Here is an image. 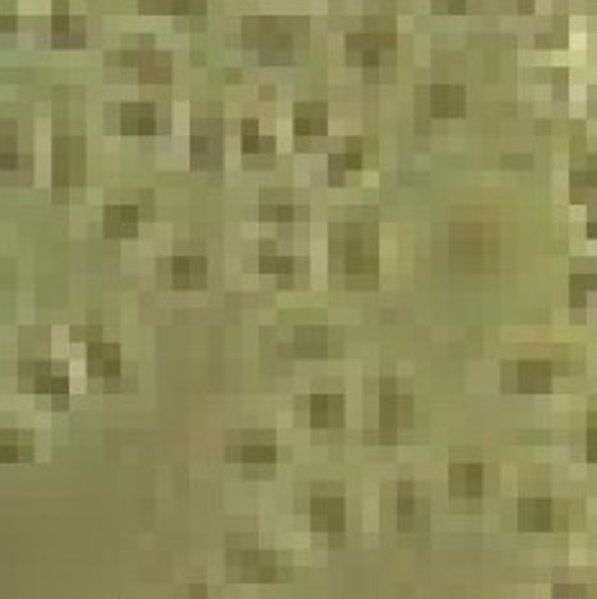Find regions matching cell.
<instances>
[{
	"label": "cell",
	"instance_id": "obj_1",
	"mask_svg": "<svg viewBox=\"0 0 597 599\" xmlns=\"http://www.w3.org/2000/svg\"><path fill=\"white\" fill-rule=\"evenodd\" d=\"M331 272L349 290H375L380 274L377 221L372 210H354L331 228Z\"/></svg>",
	"mask_w": 597,
	"mask_h": 599
},
{
	"label": "cell",
	"instance_id": "obj_2",
	"mask_svg": "<svg viewBox=\"0 0 597 599\" xmlns=\"http://www.w3.org/2000/svg\"><path fill=\"white\" fill-rule=\"evenodd\" d=\"M395 47L393 16H372L359 34L346 36V59L352 67H359L369 82H382L393 77Z\"/></svg>",
	"mask_w": 597,
	"mask_h": 599
},
{
	"label": "cell",
	"instance_id": "obj_3",
	"mask_svg": "<svg viewBox=\"0 0 597 599\" xmlns=\"http://www.w3.org/2000/svg\"><path fill=\"white\" fill-rule=\"evenodd\" d=\"M303 29L305 21L300 24V21H287V18L277 16H252L241 26V36H244V47L257 54L259 64L282 67V64H293L298 59L305 41V36L300 34Z\"/></svg>",
	"mask_w": 597,
	"mask_h": 599
},
{
	"label": "cell",
	"instance_id": "obj_4",
	"mask_svg": "<svg viewBox=\"0 0 597 599\" xmlns=\"http://www.w3.org/2000/svg\"><path fill=\"white\" fill-rule=\"evenodd\" d=\"M226 571L231 582H290L293 569L287 556L257 548L252 536H229Z\"/></svg>",
	"mask_w": 597,
	"mask_h": 599
},
{
	"label": "cell",
	"instance_id": "obj_5",
	"mask_svg": "<svg viewBox=\"0 0 597 599\" xmlns=\"http://www.w3.org/2000/svg\"><path fill=\"white\" fill-rule=\"evenodd\" d=\"M498 262V239L482 223H454L449 231V264L454 272H487Z\"/></svg>",
	"mask_w": 597,
	"mask_h": 599
},
{
	"label": "cell",
	"instance_id": "obj_6",
	"mask_svg": "<svg viewBox=\"0 0 597 599\" xmlns=\"http://www.w3.org/2000/svg\"><path fill=\"white\" fill-rule=\"evenodd\" d=\"M54 200L65 203L72 190L85 185V139L57 136L54 139Z\"/></svg>",
	"mask_w": 597,
	"mask_h": 599
},
{
	"label": "cell",
	"instance_id": "obj_7",
	"mask_svg": "<svg viewBox=\"0 0 597 599\" xmlns=\"http://www.w3.org/2000/svg\"><path fill=\"white\" fill-rule=\"evenodd\" d=\"M21 384L29 387L36 395H52L54 408H67V395H70V377H67L65 364L54 361H21L18 367Z\"/></svg>",
	"mask_w": 597,
	"mask_h": 599
},
{
	"label": "cell",
	"instance_id": "obj_8",
	"mask_svg": "<svg viewBox=\"0 0 597 599\" xmlns=\"http://www.w3.org/2000/svg\"><path fill=\"white\" fill-rule=\"evenodd\" d=\"M410 420H413V397L403 395L393 377H385L380 382V431H377L380 441L393 446L400 428L410 425Z\"/></svg>",
	"mask_w": 597,
	"mask_h": 599
},
{
	"label": "cell",
	"instance_id": "obj_9",
	"mask_svg": "<svg viewBox=\"0 0 597 599\" xmlns=\"http://www.w3.org/2000/svg\"><path fill=\"white\" fill-rule=\"evenodd\" d=\"M554 367L549 361L523 359L503 364V390L521 392V395H546L551 392Z\"/></svg>",
	"mask_w": 597,
	"mask_h": 599
},
{
	"label": "cell",
	"instance_id": "obj_10",
	"mask_svg": "<svg viewBox=\"0 0 597 599\" xmlns=\"http://www.w3.org/2000/svg\"><path fill=\"white\" fill-rule=\"evenodd\" d=\"M129 67L136 72L139 82L147 85H167L172 80V59L167 52L157 49H123L118 54H108V64Z\"/></svg>",
	"mask_w": 597,
	"mask_h": 599
},
{
	"label": "cell",
	"instance_id": "obj_11",
	"mask_svg": "<svg viewBox=\"0 0 597 599\" xmlns=\"http://www.w3.org/2000/svg\"><path fill=\"white\" fill-rule=\"evenodd\" d=\"M190 164L198 172H213L223 164V128L218 118L195 121L190 136Z\"/></svg>",
	"mask_w": 597,
	"mask_h": 599
},
{
	"label": "cell",
	"instance_id": "obj_12",
	"mask_svg": "<svg viewBox=\"0 0 597 599\" xmlns=\"http://www.w3.org/2000/svg\"><path fill=\"white\" fill-rule=\"evenodd\" d=\"M311 528L316 533H326L331 538L344 536L346 528V502L339 495H316L311 500Z\"/></svg>",
	"mask_w": 597,
	"mask_h": 599
},
{
	"label": "cell",
	"instance_id": "obj_13",
	"mask_svg": "<svg viewBox=\"0 0 597 599\" xmlns=\"http://www.w3.org/2000/svg\"><path fill=\"white\" fill-rule=\"evenodd\" d=\"M167 264L170 285L175 290H205L208 285V259L205 256H172Z\"/></svg>",
	"mask_w": 597,
	"mask_h": 599
},
{
	"label": "cell",
	"instance_id": "obj_14",
	"mask_svg": "<svg viewBox=\"0 0 597 599\" xmlns=\"http://www.w3.org/2000/svg\"><path fill=\"white\" fill-rule=\"evenodd\" d=\"M518 528L523 533H549L557 528V507L546 497H523L518 502Z\"/></svg>",
	"mask_w": 597,
	"mask_h": 599
},
{
	"label": "cell",
	"instance_id": "obj_15",
	"mask_svg": "<svg viewBox=\"0 0 597 599\" xmlns=\"http://www.w3.org/2000/svg\"><path fill=\"white\" fill-rule=\"evenodd\" d=\"M428 116L439 121L467 116V93L462 85H434L428 88Z\"/></svg>",
	"mask_w": 597,
	"mask_h": 599
},
{
	"label": "cell",
	"instance_id": "obj_16",
	"mask_svg": "<svg viewBox=\"0 0 597 599\" xmlns=\"http://www.w3.org/2000/svg\"><path fill=\"white\" fill-rule=\"evenodd\" d=\"M85 21L67 16V0H54L52 18V47L54 49H82L85 47Z\"/></svg>",
	"mask_w": 597,
	"mask_h": 599
},
{
	"label": "cell",
	"instance_id": "obj_17",
	"mask_svg": "<svg viewBox=\"0 0 597 599\" xmlns=\"http://www.w3.org/2000/svg\"><path fill=\"white\" fill-rule=\"evenodd\" d=\"M282 351L287 356H298V359H326L331 356V331L323 326L295 328L293 344Z\"/></svg>",
	"mask_w": 597,
	"mask_h": 599
},
{
	"label": "cell",
	"instance_id": "obj_18",
	"mask_svg": "<svg viewBox=\"0 0 597 599\" xmlns=\"http://www.w3.org/2000/svg\"><path fill=\"white\" fill-rule=\"evenodd\" d=\"M88 372L90 377L103 379L108 390H116L118 379H121V349L116 344L93 341L88 346Z\"/></svg>",
	"mask_w": 597,
	"mask_h": 599
},
{
	"label": "cell",
	"instance_id": "obj_19",
	"mask_svg": "<svg viewBox=\"0 0 597 599\" xmlns=\"http://www.w3.org/2000/svg\"><path fill=\"white\" fill-rule=\"evenodd\" d=\"M226 459L244 466H270L277 461V448L272 443V433L264 438H244L241 443H229Z\"/></svg>",
	"mask_w": 597,
	"mask_h": 599
},
{
	"label": "cell",
	"instance_id": "obj_20",
	"mask_svg": "<svg viewBox=\"0 0 597 599\" xmlns=\"http://www.w3.org/2000/svg\"><path fill=\"white\" fill-rule=\"evenodd\" d=\"M139 221H141V208L131 203H118V205H106L103 210V233L106 239L121 241V239H134L139 233Z\"/></svg>",
	"mask_w": 597,
	"mask_h": 599
},
{
	"label": "cell",
	"instance_id": "obj_21",
	"mask_svg": "<svg viewBox=\"0 0 597 599\" xmlns=\"http://www.w3.org/2000/svg\"><path fill=\"white\" fill-rule=\"evenodd\" d=\"M449 492L459 500H480L485 492V466L482 464H451Z\"/></svg>",
	"mask_w": 597,
	"mask_h": 599
},
{
	"label": "cell",
	"instance_id": "obj_22",
	"mask_svg": "<svg viewBox=\"0 0 597 599\" xmlns=\"http://www.w3.org/2000/svg\"><path fill=\"white\" fill-rule=\"evenodd\" d=\"M118 121H121L123 136H154L157 134V105L123 103Z\"/></svg>",
	"mask_w": 597,
	"mask_h": 599
},
{
	"label": "cell",
	"instance_id": "obj_23",
	"mask_svg": "<svg viewBox=\"0 0 597 599\" xmlns=\"http://www.w3.org/2000/svg\"><path fill=\"white\" fill-rule=\"evenodd\" d=\"M295 136L298 139H321L328 131L326 103H298L295 105Z\"/></svg>",
	"mask_w": 597,
	"mask_h": 599
},
{
	"label": "cell",
	"instance_id": "obj_24",
	"mask_svg": "<svg viewBox=\"0 0 597 599\" xmlns=\"http://www.w3.org/2000/svg\"><path fill=\"white\" fill-rule=\"evenodd\" d=\"M346 405L341 395H311V428H341L346 418Z\"/></svg>",
	"mask_w": 597,
	"mask_h": 599
},
{
	"label": "cell",
	"instance_id": "obj_25",
	"mask_svg": "<svg viewBox=\"0 0 597 599\" xmlns=\"http://www.w3.org/2000/svg\"><path fill=\"white\" fill-rule=\"evenodd\" d=\"M362 146H364V139H349L346 152L331 154V157H328V182H331V185L334 187L344 185L349 172H357V169L364 167Z\"/></svg>",
	"mask_w": 597,
	"mask_h": 599
},
{
	"label": "cell",
	"instance_id": "obj_26",
	"mask_svg": "<svg viewBox=\"0 0 597 599\" xmlns=\"http://www.w3.org/2000/svg\"><path fill=\"white\" fill-rule=\"evenodd\" d=\"M569 198H572V203L580 205L597 200V157H587L582 167L572 169Z\"/></svg>",
	"mask_w": 597,
	"mask_h": 599
},
{
	"label": "cell",
	"instance_id": "obj_27",
	"mask_svg": "<svg viewBox=\"0 0 597 599\" xmlns=\"http://www.w3.org/2000/svg\"><path fill=\"white\" fill-rule=\"evenodd\" d=\"M139 11L177 18H203L208 3L205 0H139Z\"/></svg>",
	"mask_w": 597,
	"mask_h": 599
},
{
	"label": "cell",
	"instance_id": "obj_28",
	"mask_svg": "<svg viewBox=\"0 0 597 599\" xmlns=\"http://www.w3.org/2000/svg\"><path fill=\"white\" fill-rule=\"evenodd\" d=\"M298 269V259L293 256H280L272 251V244L262 246V256H259V272L277 274V285L293 287V274Z\"/></svg>",
	"mask_w": 597,
	"mask_h": 599
},
{
	"label": "cell",
	"instance_id": "obj_29",
	"mask_svg": "<svg viewBox=\"0 0 597 599\" xmlns=\"http://www.w3.org/2000/svg\"><path fill=\"white\" fill-rule=\"evenodd\" d=\"M241 152H244L246 159L275 157V139L259 134L257 118H246L244 126H241Z\"/></svg>",
	"mask_w": 597,
	"mask_h": 599
},
{
	"label": "cell",
	"instance_id": "obj_30",
	"mask_svg": "<svg viewBox=\"0 0 597 599\" xmlns=\"http://www.w3.org/2000/svg\"><path fill=\"white\" fill-rule=\"evenodd\" d=\"M34 454V441L29 431H3L0 433V459L3 464L29 461Z\"/></svg>",
	"mask_w": 597,
	"mask_h": 599
},
{
	"label": "cell",
	"instance_id": "obj_31",
	"mask_svg": "<svg viewBox=\"0 0 597 599\" xmlns=\"http://www.w3.org/2000/svg\"><path fill=\"white\" fill-rule=\"evenodd\" d=\"M418 520H421V510H418L416 489L410 482L398 484V530L400 533H410L416 530Z\"/></svg>",
	"mask_w": 597,
	"mask_h": 599
},
{
	"label": "cell",
	"instance_id": "obj_32",
	"mask_svg": "<svg viewBox=\"0 0 597 599\" xmlns=\"http://www.w3.org/2000/svg\"><path fill=\"white\" fill-rule=\"evenodd\" d=\"M18 128L11 118L3 121L0 126V169H3V175L8 172H18L21 167V159H18Z\"/></svg>",
	"mask_w": 597,
	"mask_h": 599
},
{
	"label": "cell",
	"instance_id": "obj_33",
	"mask_svg": "<svg viewBox=\"0 0 597 599\" xmlns=\"http://www.w3.org/2000/svg\"><path fill=\"white\" fill-rule=\"evenodd\" d=\"M590 292H597V272H574L569 277V305L574 310L585 308Z\"/></svg>",
	"mask_w": 597,
	"mask_h": 599
},
{
	"label": "cell",
	"instance_id": "obj_34",
	"mask_svg": "<svg viewBox=\"0 0 597 599\" xmlns=\"http://www.w3.org/2000/svg\"><path fill=\"white\" fill-rule=\"evenodd\" d=\"M259 218L262 221H272V223H290L298 218V208H295L290 200H272V195H264L262 205H259Z\"/></svg>",
	"mask_w": 597,
	"mask_h": 599
},
{
	"label": "cell",
	"instance_id": "obj_35",
	"mask_svg": "<svg viewBox=\"0 0 597 599\" xmlns=\"http://www.w3.org/2000/svg\"><path fill=\"white\" fill-rule=\"evenodd\" d=\"M469 11V0H434V13L446 16H462Z\"/></svg>",
	"mask_w": 597,
	"mask_h": 599
},
{
	"label": "cell",
	"instance_id": "obj_36",
	"mask_svg": "<svg viewBox=\"0 0 597 599\" xmlns=\"http://www.w3.org/2000/svg\"><path fill=\"white\" fill-rule=\"evenodd\" d=\"M587 461L597 464V413L587 418Z\"/></svg>",
	"mask_w": 597,
	"mask_h": 599
},
{
	"label": "cell",
	"instance_id": "obj_37",
	"mask_svg": "<svg viewBox=\"0 0 597 599\" xmlns=\"http://www.w3.org/2000/svg\"><path fill=\"white\" fill-rule=\"evenodd\" d=\"M554 597L557 599H585V589L574 587V584H557V587H554Z\"/></svg>",
	"mask_w": 597,
	"mask_h": 599
},
{
	"label": "cell",
	"instance_id": "obj_38",
	"mask_svg": "<svg viewBox=\"0 0 597 599\" xmlns=\"http://www.w3.org/2000/svg\"><path fill=\"white\" fill-rule=\"evenodd\" d=\"M16 18L13 16H3V21H0V31H3V34H11V31H16Z\"/></svg>",
	"mask_w": 597,
	"mask_h": 599
},
{
	"label": "cell",
	"instance_id": "obj_39",
	"mask_svg": "<svg viewBox=\"0 0 597 599\" xmlns=\"http://www.w3.org/2000/svg\"><path fill=\"white\" fill-rule=\"evenodd\" d=\"M587 236H590V239H597V221L587 223Z\"/></svg>",
	"mask_w": 597,
	"mask_h": 599
},
{
	"label": "cell",
	"instance_id": "obj_40",
	"mask_svg": "<svg viewBox=\"0 0 597 599\" xmlns=\"http://www.w3.org/2000/svg\"><path fill=\"white\" fill-rule=\"evenodd\" d=\"M193 597H205V587H193Z\"/></svg>",
	"mask_w": 597,
	"mask_h": 599
}]
</instances>
